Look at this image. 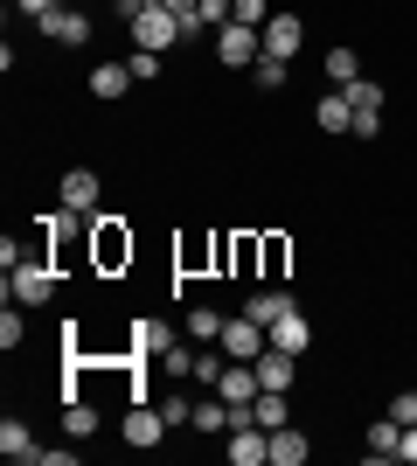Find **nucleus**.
Segmentation results:
<instances>
[{
	"label": "nucleus",
	"instance_id": "6e6552de",
	"mask_svg": "<svg viewBox=\"0 0 417 466\" xmlns=\"http://www.w3.org/2000/svg\"><path fill=\"white\" fill-rule=\"evenodd\" d=\"M91 237H98V265L112 272V265H125L133 258V237H125V216H91Z\"/></svg>",
	"mask_w": 417,
	"mask_h": 466
},
{
	"label": "nucleus",
	"instance_id": "4be33fe9",
	"mask_svg": "<svg viewBox=\"0 0 417 466\" xmlns=\"http://www.w3.org/2000/svg\"><path fill=\"white\" fill-rule=\"evenodd\" d=\"M98 425H104L98 404H84V397H63V431H70V439H91Z\"/></svg>",
	"mask_w": 417,
	"mask_h": 466
},
{
	"label": "nucleus",
	"instance_id": "c9c22d12",
	"mask_svg": "<svg viewBox=\"0 0 417 466\" xmlns=\"http://www.w3.org/2000/svg\"><path fill=\"white\" fill-rule=\"evenodd\" d=\"M70 460H77L70 446H42V452H35V466H70Z\"/></svg>",
	"mask_w": 417,
	"mask_h": 466
},
{
	"label": "nucleus",
	"instance_id": "412c9836",
	"mask_svg": "<svg viewBox=\"0 0 417 466\" xmlns=\"http://www.w3.org/2000/svg\"><path fill=\"white\" fill-rule=\"evenodd\" d=\"M154 362H160V376H174V383H188V376H195V349H188V334H181V341H167V349H160Z\"/></svg>",
	"mask_w": 417,
	"mask_h": 466
},
{
	"label": "nucleus",
	"instance_id": "423d86ee",
	"mask_svg": "<svg viewBox=\"0 0 417 466\" xmlns=\"http://www.w3.org/2000/svg\"><path fill=\"white\" fill-rule=\"evenodd\" d=\"M35 28H42L49 42H70V49H84V42H91V15H84L77 0H63V7H49V15H42Z\"/></svg>",
	"mask_w": 417,
	"mask_h": 466
},
{
	"label": "nucleus",
	"instance_id": "b1692460",
	"mask_svg": "<svg viewBox=\"0 0 417 466\" xmlns=\"http://www.w3.org/2000/svg\"><path fill=\"white\" fill-rule=\"evenodd\" d=\"M223 320H230V313H216V307H188L181 328H188V341H223Z\"/></svg>",
	"mask_w": 417,
	"mask_h": 466
},
{
	"label": "nucleus",
	"instance_id": "2eb2a0df",
	"mask_svg": "<svg viewBox=\"0 0 417 466\" xmlns=\"http://www.w3.org/2000/svg\"><path fill=\"white\" fill-rule=\"evenodd\" d=\"M251 425H264V431L293 425V404H285V390H258V397H251Z\"/></svg>",
	"mask_w": 417,
	"mask_h": 466
},
{
	"label": "nucleus",
	"instance_id": "dca6fc26",
	"mask_svg": "<svg viewBox=\"0 0 417 466\" xmlns=\"http://www.w3.org/2000/svg\"><path fill=\"white\" fill-rule=\"evenodd\" d=\"M230 425H237V410L223 404V397H202L195 418H188V431H202V439H216V431H230Z\"/></svg>",
	"mask_w": 417,
	"mask_h": 466
},
{
	"label": "nucleus",
	"instance_id": "f3484780",
	"mask_svg": "<svg viewBox=\"0 0 417 466\" xmlns=\"http://www.w3.org/2000/svg\"><path fill=\"white\" fill-rule=\"evenodd\" d=\"M293 362H299V355H285V349H264L258 362H251V370H258V383H264V390H293Z\"/></svg>",
	"mask_w": 417,
	"mask_h": 466
},
{
	"label": "nucleus",
	"instance_id": "ea45409f",
	"mask_svg": "<svg viewBox=\"0 0 417 466\" xmlns=\"http://www.w3.org/2000/svg\"><path fill=\"white\" fill-rule=\"evenodd\" d=\"M167 7H174V15H195V7H202V0H167Z\"/></svg>",
	"mask_w": 417,
	"mask_h": 466
},
{
	"label": "nucleus",
	"instance_id": "9d476101",
	"mask_svg": "<svg viewBox=\"0 0 417 466\" xmlns=\"http://www.w3.org/2000/svg\"><path fill=\"white\" fill-rule=\"evenodd\" d=\"M98 195H104V181L91 175V167H70V175H63V209L70 216H98Z\"/></svg>",
	"mask_w": 417,
	"mask_h": 466
},
{
	"label": "nucleus",
	"instance_id": "20e7f679",
	"mask_svg": "<svg viewBox=\"0 0 417 466\" xmlns=\"http://www.w3.org/2000/svg\"><path fill=\"white\" fill-rule=\"evenodd\" d=\"M223 439H230V446H223V452H230V466H272V431H264V425L237 418Z\"/></svg>",
	"mask_w": 417,
	"mask_h": 466
},
{
	"label": "nucleus",
	"instance_id": "c756f323",
	"mask_svg": "<svg viewBox=\"0 0 417 466\" xmlns=\"http://www.w3.org/2000/svg\"><path fill=\"white\" fill-rule=\"evenodd\" d=\"M160 418H167V425H188V418H195V397H188V390H167V397H160Z\"/></svg>",
	"mask_w": 417,
	"mask_h": 466
},
{
	"label": "nucleus",
	"instance_id": "9b49d317",
	"mask_svg": "<svg viewBox=\"0 0 417 466\" xmlns=\"http://www.w3.org/2000/svg\"><path fill=\"white\" fill-rule=\"evenodd\" d=\"M264 334H272V349H285V355H306V349H313V320H306L299 307L285 313V320H272Z\"/></svg>",
	"mask_w": 417,
	"mask_h": 466
},
{
	"label": "nucleus",
	"instance_id": "473e14b6",
	"mask_svg": "<svg viewBox=\"0 0 417 466\" xmlns=\"http://www.w3.org/2000/svg\"><path fill=\"white\" fill-rule=\"evenodd\" d=\"M390 418H397V425H417V390H397V397H390Z\"/></svg>",
	"mask_w": 417,
	"mask_h": 466
},
{
	"label": "nucleus",
	"instance_id": "e433bc0d",
	"mask_svg": "<svg viewBox=\"0 0 417 466\" xmlns=\"http://www.w3.org/2000/svg\"><path fill=\"white\" fill-rule=\"evenodd\" d=\"M15 7H21V15H28V21H42V15H49V7H63V0H15Z\"/></svg>",
	"mask_w": 417,
	"mask_h": 466
},
{
	"label": "nucleus",
	"instance_id": "4468645a",
	"mask_svg": "<svg viewBox=\"0 0 417 466\" xmlns=\"http://www.w3.org/2000/svg\"><path fill=\"white\" fill-rule=\"evenodd\" d=\"M313 118H320V133H355V105H348V91H327L313 105Z\"/></svg>",
	"mask_w": 417,
	"mask_h": 466
},
{
	"label": "nucleus",
	"instance_id": "cd10ccee",
	"mask_svg": "<svg viewBox=\"0 0 417 466\" xmlns=\"http://www.w3.org/2000/svg\"><path fill=\"white\" fill-rule=\"evenodd\" d=\"M251 84L258 91H285V56H258L251 63Z\"/></svg>",
	"mask_w": 417,
	"mask_h": 466
},
{
	"label": "nucleus",
	"instance_id": "0eeeda50",
	"mask_svg": "<svg viewBox=\"0 0 417 466\" xmlns=\"http://www.w3.org/2000/svg\"><path fill=\"white\" fill-rule=\"evenodd\" d=\"M258 370H251V362H223V376H216V397L230 410H237V418H251V397H258Z\"/></svg>",
	"mask_w": 417,
	"mask_h": 466
},
{
	"label": "nucleus",
	"instance_id": "bb28decb",
	"mask_svg": "<svg viewBox=\"0 0 417 466\" xmlns=\"http://www.w3.org/2000/svg\"><path fill=\"white\" fill-rule=\"evenodd\" d=\"M167 341H174V334L160 328V320H133V349H139V355H160Z\"/></svg>",
	"mask_w": 417,
	"mask_h": 466
},
{
	"label": "nucleus",
	"instance_id": "f03ea898",
	"mask_svg": "<svg viewBox=\"0 0 417 466\" xmlns=\"http://www.w3.org/2000/svg\"><path fill=\"white\" fill-rule=\"evenodd\" d=\"M125 28H133V49H160V56H167V49L181 42V15L167 7V0H154V7H139V15L125 21Z\"/></svg>",
	"mask_w": 417,
	"mask_h": 466
},
{
	"label": "nucleus",
	"instance_id": "a878e982",
	"mask_svg": "<svg viewBox=\"0 0 417 466\" xmlns=\"http://www.w3.org/2000/svg\"><path fill=\"white\" fill-rule=\"evenodd\" d=\"M285 258H293V244H285V237H258V265H264V279H285Z\"/></svg>",
	"mask_w": 417,
	"mask_h": 466
},
{
	"label": "nucleus",
	"instance_id": "aec40b11",
	"mask_svg": "<svg viewBox=\"0 0 417 466\" xmlns=\"http://www.w3.org/2000/svg\"><path fill=\"white\" fill-rule=\"evenodd\" d=\"M369 460H403V425L397 418H376V425H369Z\"/></svg>",
	"mask_w": 417,
	"mask_h": 466
},
{
	"label": "nucleus",
	"instance_id": "ddd939ff",
	"mask_svg": "<svg viewBox=\"0 0 417 466\" xmlns=\"http://www.w3.org/2000/svg\"><path fill=\"white\" fill-rule=\"evenodd\" d=\"M243 313H251L258 328H272V320H285V313H293V292H285V286H258Z\"/></svg>",
	"mask_w": 417,
	"mask_h": 466
},
{
	"label": "nucleus",
	"instance_id": "c85d7f7f",
	"mask_svg": "<svg viewBox=\"0 0 417 466\" xmlns=\"http://www.w3.org/2000/svg\"><path fill=\"white\" fill-rule=\"evenodd\" d=\"M348 105H355V112H382V84L376 77H355V84H348Z\"/></svg>",
	"mask_w": 417,
	"mask_h": 466
},
{
	"label": "nucleus",
	"instance_id": "39448f33",
	"mask_svg": "<svg viewBox=\"0 0 417 466\" xmlns=\"http://www.w3.org/2000/svg\"><path fill=\"white\" fill-rule=\"evenodd\" d=\"M272 349V334L251 320V313H237V320H223V355L230 362H258V355Z\"/></svg>",
	"mask_w": 417,
	"mask_h": 466
},
{
	"label": "nucleus",
	"instance_id": "6ab92c4d",
	"mask_svg": "<svg viewBox=\"0 0 417 466\" xmlns=\"http://www.w3.org/2000/svg\"><path fill=\"white\" fill-rule=\"evenodd\" d=\"M125 91H133V70H125V63H98V70H91V97L112 105V97H125Z\"/></svg>",
	"mask_w": 417,
	"mask_h": 466
},
{
	"label": "nucleus",
	"instance_id": "58836bf2",
	"mask_svg": "<svg viewBox=\"0 0 417 466\" xmlns=\"http://www.w3.org/2000/svg\"><path fill=\"white\" fill-rule=\"evenodd\" d=\"M139 7H154V0H119V21H133Z\"/></svg>",
	"mask_w": 417,
	"mask_h": 466
},
{
	"label": "nucleus",
	"instance_id": "7ed1b4c3",
	"mask_svg": "<svg viewBox=\"0 0 417 466\" xmlns=\"http://www.w3.org/2000/svg\"><path fill=\"white\" fill-rule=\"evenodd\" d=\"M216 56L230 63V70H251V63L264 56V28H251V21H237V15H230V21L216 28Z\"/></svg>",
	"mask_w": 417,
	"mask_h": 466
},
{
	"label": "nucleus",
	"instance_id": "a211bd4d",
	"mask_svg": "<svg viewBox=\"0 0 417 466\" xmlns=\"http://www.w3.org/2000/svg\"><path fill=\"white\" fill-rule=\"evenodd\" d=\"M306 452H313V446H306V431H299V425L272 431V466H306Z\"/></svg>",
	"mask_w": 417,
	"mask_h": 466
},
{
	"label": "nucleus",
	"instance_id": "5701e85b",
	"mask_svg": "<svg viewBox=\"0 0 417 466\" xmlns=\"http://www.w3.org/2000/svg\"><path fill=\"white\" fill-rule=\"evenodd\" d=\"M0 452H7V460H35V439H28V425H21V418H0Z\"/></svg>",
	"mask_w": 417,
	"mask_h": 466
},
{
	"label": "nucleus",
	"instance_id": "393cba45",
	"mask_svg": "<svg viewBox=\"0 0 417 466\" xmlns=\"http://www.w3.org/2000/svg\"><path fill=\"white\" fill-rule=\"evenodd\" d=\"M355 77H362V56H355V49H348V42H341L334 56H327V84H334V91H348V84H355Z\"/></svg>",
	"mask_w": 417,
	"mask_h": 466
},
{
	"label": "nucleus",
	"instance_id": "f704fd0d",
	"mask_svg": "<svg viewBox=\"0 0 417 466\" xmlns=\"http://www.w3.org/2000/svg\"><path fill=\"white\" fill-rule=\"evenodd\" d=\"M382 133V112H355V139H376Z\"/></svg>",
	"mask_w": 417,
	"mask_h": 466
},
{
	"label": "nucleus",
	"instance_id": "2f4dec72",
	"mask_svg": "<svg viewBox=\"0 0 417 466\" xmlns=\"http://www.w3.org/2000/svg\"><path fill=\"white\" fill-rule=\"evenodd\" d=\"M21 334H28V328H21V313H15V299H7V313H0V349L15 355V349H21Z\"/></svg>",
	"mask_w": 417,
	"mask_h": 466
},
{
	"label": "nucleus",
	"instance_id": "4c0bfd02",
	"mask_svg": "<svg viewBox=\"0 0 417 466\" xmlns=\"http://www.w3.org/2000/svg\"><path fill=\"white\" fill-rule=\"evenodd\" d=\"M403 466H417V425H403Z\"/></svg>",
	"mask_w": 417,
	"mask_h": 466
},
{
	"label": "nucleus",
	"instance_id": "1a4fd4ad",
	"mask_svg": "<svg viewBox=\"0 0 417 466\" xmlns=\"http://www.w3.org/2000/svg\"><path fill=\"white\" fill-rule=\"evenodd\" d=\"M167 431H174V425L160 418V404H125V446H139V452H146V446H160Z\"/></svg>",
	"mask_w": 417,
	"mask_h": 466
},
{
	"label": "nucleus",
	"instance_id": "7c9ffc66",
	"mask_svg": "<svg viewBox=\"0 0 417 466\" xmlns=\"http://www.w3.org/2000/svg\"><path fill=\"white\" fill-rule=\"evenodd\" d=\"M125 70H133V84H154V77H160V49H133V56H125Z\"/></svg>",
	"mask_w": 417,
	"mask_h": 466
},
{
	"label": "nucleus",
	"instance_id": "f8f14e48",
	"mask_svg": "<svg viewBox=\"0 0 417 466\" xmlns=\"http://www.w3.org/2000/svg\"><path fill=\"white\" fill-rule=\"evenodd\" d=\"M299 42H306L299 15H272V21H264V56H293Z\"/></svg>",
	"mask_w": 417,
	"mask_h": 466
},
{
	"label": "nucleus",
	"instance_id": "72a5a7b5",
	"mask_svg": "<svg viewBox=\"0 0 417 466\" xmlns=\"http://www.w3.org/2000/svg\"><path fill=\"white\" fill-rule=\"evenodd\" d=\"M237 21H251V28H264V21H272V0H237Z\"/></svg>",
	"mask_w": 417,
	"mask_h": 466
},
{
	"label": "nucleus",
	"instance_id": "f257e3e1",
	"mask_svg": "<svg viewBox=\"0 0 417 466\" xmlns=\"http://www.w3.org/2000/svg\"><path fill=\"white\" fill-rule=\"evenodd\" d=\"M49 292H56V265H49V258L21 251V265H7V299H15V307H42Z\"/></svg>",
	"mask_w": 417,
	"mask_h": 466
}]
</instances>
